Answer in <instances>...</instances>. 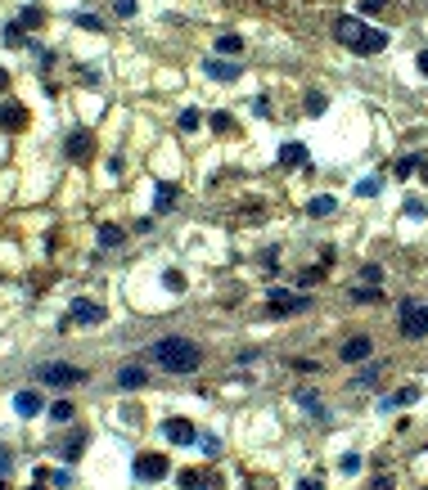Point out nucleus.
<instances>
[{"instance_id":"nucleus-1","label":"nucleus","mask_w":428,"mask_h":490,"mask_svg":"<svg viewBox=\"0 0 428 490\" xmlns=\"http://www.w3.org/2000/svg\"><path fill=\"white\" fill-rule=\"evenodd\" d=\"M149 355H154L158 369L167 373H194L198 364H203V347L189 338H158L154 347H149Z\"/></svg>"},{"instance_id":"nucleus-2","label":"nucleus","mask_w":428,"mask_h":490,"mask_svg":"<svg viewBox=\"0 0 428 490\" xmlns=\"http://www.w3.org/2000/svg\"><path fill=\"white\" fill-rule=\"evenodd\" d=\"M334 36H338L342 50H356V54H383L388 50V32L360 23L356 14H342L338 23H334Z\"/></svg>"},{"instance_id":"nucleus-3","label":"nucleus","mask_w":428,"mask_h":490,"mask_svg":"<svg viewBox=\"0 0 428 490\" xmlns=\"http://www.w3.org/2000/svg\"><path fill=\"white\" fill-rule=\"evenodd\" d=\"M397 315H402V338H411V342L428 338V302H420V297H402Z\"/></svg>"},{"instance_id":"nucleus-4","label":"nucleus","mask_w":428,"mask_h":490,"mask_svg":"<svg viewBox=\"0 0 428 490\" xmlns=\"http://www.w3.org/2000/svg\"><path fill=\"white\" fill-rule=\"evenodd\" d=\"M36 382H45V387H72V382H86V369L77 364H36Z\"/></svg>"},{"instance_id":"nucleus-5","label":"nucleus","mask_w":428,"mask_h":490,"mask_svg":"<svg viewBox=\"0 0 428 490\" xmlns=\"http://www.w3.org/2000/svg\"><path fill=\"white\" fill-rule=\"evenodd\" d=\"M307 297H293L289 288H271L266 293V311H271V320H284V315H293V311H307Z\"/></svg>"},{"instance_id":"nucleus-6","label":"nucleus","mask_w":428,"mask_h":490,"mask_svg":"<svg viewBox=\"0 0 428 490\" xmlns=\"http://www.w3.org/2000/svg\"><path fill=\"white\" fill-rule=\"evenodd\" d=\"M63 153H68L72 162H90V153H95V136H90L86 126L68 131V140H63Z\"/></svg>"},{"instance_id":"nucleus-7","label":"nucleus","mask_w":428,"mask_h":490,"mask_svg":"<svg viewBox=\"0 0 428 490\" xmlns=\"http://www.w3.org/2000/svg\"><path fill=\"white\" fill-rule=\"evenodd\" d=\"M68 320H77V324H104V306L100 302H90V297H72L68 302Z\"/></svg>"},{"instance_id":"nucleus-8","label":"nucleus","mask_w":428,"mask_h":490,"mask_svg":"<svg viewBox=\"0 0 428 490\" xmlns=\"http://www.w3.org/2000/svg\"><path fill=\"white\" fill-rule=\"evenodd\" d=\"M370 351H374V342H370L365 333H356V338H347V342L338 347V355H342L347 364H365V360H370Z\"/></svg>"},{"instance_id":"nucleus-9","label":"nucleus","mask_w":428,"mask_h":490,"mask_svg":"<svg viewBox=\"0 0 428 490\" xmlns=\"http://www.w3.org/2000/svg\"><path fill=\"white\" fill-rule=\"evenodd\" d=\"M136 477L140 482H163L167 477V459L163 455H140L136 459Z\"/></svg>"},{"instance_id":"nucleus-10","label":"nucleus","mask_w":428,"mask_h":490,"mask_svg":"<svg viewBox=\"0 0 428 490\" xmlns=\"http://www.w3.org/2000/svg\"><path fill=\"white\" fill-rule=\"evenodd\" d=\"M163 432H167L171 446H194V441H198V432H194V423H189V418H167Z\"/></svg>"},{"instance_id":"nucleus-11","label":"nucleus","mask_w":428,"mask_h":490,"mask_svg":"<svg viewBox=\"0 0 428 490\" xmlns=\"http://www.w3.org/2000/svg\"><path fill=\"white\" fill-rule=\"evenodd\" d=\"M23 126H27V108L14 104V99H5L0 104V131H23Z\"/></svg>"},{"instance_id":"nucleus-12","label":"nucleus","mask_w":428,"mask_h":490,"mask_svg":"<svg viewBox=\"0 0 428 490\" xmlns=\"http://www.w3.org/2000/svg\"><path fill=\"white\" fill-rule=\"evenodd\" d=\"M280 167H311V162H307V149H302L298 140H284V144H280Z\"/></svg>"},{"instance_id":"nucleus-13","label":"nucleus","mask_w":428,"mask_h":490,"mask_svg":"<svg viewBox=\"0 0 428 490\" xmlns=\"http://www.w3.org/2000/svg\"><path fill=\"white\" fill-rule=\"evenodd\" d=\"M14 409H18L23 418H32V414H41V409H45V396H41V391H18V396H14Z\"/></svg>"},{"instance_id":"nucleus-14","label":"nucleus","mask_w":428,"mask_h":490,"mask_svg":"<svg viewBox=\"0 0 428 490\" xmlns=\"http://www.w3.org/2000/svg\"><path fill=\"white\" fill-rule=\"evenodd\" d=\"M207 76H212V81H239V63H230V59H207Z\"/></svg>"},{"instance_id":"nucleus-15","label":"nucleus","mask_w":428,"mask_h":490,"mask_svg":"<svg viewBox=\"0 0 428 490\" xmlns=\"http://www.w3.org/2000/svg\"><path fill=\"white\" fill-rule=\"evenodd\" d=\"M176 198H180V189L171 185V180H163V185H158V194H154V211H158V216H163V211H171V207H176Z\"/></svg>"},{"instance_id":"nucleus-16","label":"nucleus","mask_w":428,"mask_h":490,"mask_svg":"<svg viewBox=\"0 0 428 490\" xmlns=\"http://www.w3.org/2000/svg\"><path fill=\"white\" fill-rule=\"evenodd\" d=\"M95 238H100V247H122V243H127V229H122V225H100V229H95Z\"/></svg>"},{"instance_id":"nucleus-17","label":"nucleus","mask_w":428,"mask_h":490,"mask_svg":"<svg viewBox=\"0 0 428 490\" xmlns=\"http://www.w3.org/2000/svg\"><path fill=\"white\" fill-rule=\"evenodd\" d=\"M118 382H122V387H127V391H136V387H145V382H149V373L140 369V364H127V369L118 373Z\"/></svg>"},{"instance_id":"nucleus-18","label":"nucleus","mask_w":428,"mask_h":490,"mask_svg":"<svg viewBox=\"0 0 428 490\" xmlns=\"http://www.w3.org/2000/svg\"><path fill=\"white\" fill-rule=\"evenodd\" d=\"M420 400V387H402V391H393V396H383L379 400V409H393V405H415Z\"/></svg>"},{"instance_id":"nucleus-19","label":"nucleus","mask_w":428,"mask_h":490,"mask_svg":"<svg viewBox=\"0 0 428 490\" xmlns=\"http://www.w3.org/2000/svg\"><path fill=\"white\" fill-rule=\"evenodd\" d=\"M334 207H338V203H334L329 194H316V198L307 203V216H316V220H320V216H334Z\"/></svg>"},{"instance_id":"nucleus-20","label":"nucleus","mask_w":428,"mask_h":490,"mask_svg":"<svg viewBox=\"0 0 428 490\" xmlns=\"http://www.w3.org/2000/svg\"><path fill=\"white\" fill-rule=\"evenodd\" d=\"M86 450V432H72V441H63V464H77Z\"/></svg>"},{"instance_id":"nucleus-21","label":"nucleus","mask_w":428,"mask_h":490,"mask_svg":"<svg viewBox=\"0 0 428 490\" xmlns=\"http://www.w3.org/2000/svg\"><path fill=\"white\" fill-rule=\"evenodd\" d=\"M5 45H9V50H27V45H32L23 36V23H5Z\"/></svg>"},{"instance_id":"nucleus-22","label":"nucleus","mask_w":428,"mask_h":490,"mask_svg":"<svg viewBox=\"0 0 428 490\" xmlns=\"http://www.w3.org/2000/svg\"><path fill=\"white\" fill-rule=\"evenodd\" d=\"M239 50H244V36H239V32L216 36V54H239Z\"/></svg>"},{"instance_id":"nucleus-23","label":"nucleus","mask_w":428,"mask_h":490,"mask_svg":"<svg viewBox=\"0 0 428 490\" xmlns=\"http://www.w3.org/2000/svg\"><path fill=\"white\" fill-rule=\"evenodd\" d=\"M50 418H54V423H72V418H77L72 400H54V405H50Z\"/></svg>"},{"instance_id":"nucleus-24","label":"nucleus","mask_w":428,"mask_h":490,"mask_svg":"<svg viewBox=\"0 0 428 490\" xmlns=\"http://www.w3.org/2000/svg\"><path fill=\"white\" fill-rule=\"evenodd\" d=\"M420 162H424V158H415V153H406V158H397V167H393V171H397V176L406 180V176H415V171H420Z\"/></svg>"},{"instance_id":"nucleus-25","label":"nucleus","mask_w":428,"mask_h":490,"mask_svg":"<svg viewBox=\"0 0 428 490\" xmlns=\"http://www.w3.org/2000/svg\"><path fill=\"white\" fill-rule=\"evenodd\" d=\"M351 302H360V306H374V302H383V293H379V288H351Z\"/></svg>"},{"instance_id":"nucleus-26","label":"nucleus","mask_w":428,"mask_h":490,"mask_svg":"<svg viewBox=\"0 0 428 490\" xmlns=\"http://www.w3.org/2000/svg\"><path fill=\"white\" fill-rule=\"evenodd\" d=\"M298 405L307 409V414H316V418H325V405H320L316 396H311V391H298Z\"/></svg>"},{"instance_id":"nucleus-27","label":"nucleus","mask_w":428,"mask_h":490,"mask_svg":"<svg viewBox=\"0 0 428 490\" xmlns=\"http://www.w3.org/2000/svg\"><path fill=\"white\" fill-rule=\"evenodd\" d=\"M72 23H77V27H86V32H104V23H100L95 14H86V9H77V14H72Z\"/></svg>"},{"instance_id":"nucleus-28","label":"nucleus","mask_w":428,"mask_h":490,"mask_svg":"<svg viewBox=\"0 0 428 490\" xmlns=\"http://www.w3.org/2000/svg\"><path fill=\"white\" fill-rule=\"evenodd\" d=\"M163 288H167V293H185V275H180V270H163Z\"/></svg>"},{"instance_id":"nucleus-29","label":"nucleus","mask_w":428,"mask_h":490,"mask_svg":"<svg viewBox=\"0 0 428 490\" xmlns=\"http://www.w3.org/2000/svg\"><path fill=\"white\" fill-rule=\"evenodd\" d=\"M360 464H365V459H360L356 450H351V455H342V459H338V473H347V477H351V473H360Z\"/></svg>"},{"instance_id":"nucleus-30","label":"nucleus","mask_w":428,"mask_h":490,"mask_svg":"<svg viewBox=\"0 0 428 490\" xmlns=\"http://www.w3.org/2000/svg\"><path fill=\"white\" fill-rule=\"evenodd\" d=\"M325 104H329L325 95H320V90H311V95H307V117H320V113H325Z\"/></svg>"},{"instance_id":"nucleus-31","label":"nucleus","mask_w":428,"mask_h":490,"mask_svg":"<svg viewBox=\"0 0 428 490\" xmlns=\"http://www.w3.org/2000/svg\"><path fill=\"white\" fill-rule=\"evenodd\" d=\"M18 23H23V27H41V23H45V14H41V9H32V5H27L23 14H18Z\"/></svg>"},{"instance_id":"nucleus-32","label":"nucleus","mask_w":428,"mask_h":490,"mask_svg":"<svg viewBox=\"0 0 428 490\" xmlns=\"http://www.w3.org/2000/svg\"><path fill=\"white\" fill-rule=\"evenodd\" d=\"M207 126H212V131H235V117H230V113H212Z\"/></svg>"},{"instance_id":"nucleus-33","label":"nucleus","mask_w":428,"mask_h":490,"mask_svg":"<svg viewBox=\"0 0 428 490\" xmlns=\"http://www.w3.org/2000/svg\"><path fill=\"white\" fill-rule=\"evenodd\" d=\"M113 14L118 18H136V0H113Z\"/></svg>"},{"instance_id":"nucleus-34","label":"nucleus","mask_w":428,"mask_h":490,"mask_svg":"<svg viewBox=\"0 0 428 490\" xmlns=\"http://www.w3.org/2000/svg\"><path fill=\"white\" fill-rule=\"evenodd\" d=\"M198 446H203V455H207V459L221 455V441H216V436H198Z\"/></svg>"},{"instance_id":"nucleus-35","label":"nucleus","mask_w":428,"mask_h":490,"mask_svg":"<svg viewBox=\"0 0 428 490\" xmlns=\"http://www.w3.org/2000/svg\"><path fill=\"white\" fill-rule=\"evenodd\" d=\"M203 482H207V477H198V473H180V486H185V490H198Z\"/></svg>"},{"instance_id":"nucleus-36","label":"nucleus","mask_w":428,"mask_h":490,"mask_svg":"<svg viewBox=\"0 0 428 490\" xmlns=\"http://www.w3.org/2000/svg\"><path fill=\"white\" fill-rule=\"evenodd\" d=\"M320 275H325V270H302V275H298V284H302V288H316V284H320Z\"/></svg>"},{"instance_id":"nucleus-37","label":"nucleus","mask_w":428,"mask_h":490,"mask_svg":"<svg viewBox=\"0 0 428 490\" xmlns=\"http://www.w3.org/2000/svg\"><path fill=\"white\" fill-rule=\"evenodd\" d=\"M194 126H198V113L185 108V113H180V131H194Z\"/></svg>"},{"instance_id":"nucleus-38","label":"nucleus","mask_w":428,"mask_h":490,"mask_svg":"<svg viewBox=\"0 0 428 490\" xmlns=\"http://www.w3.org/2000/svg\"><path fill=\"white\" fill-rule=\"evenodd\" d=\"M356 194H360V198H374V194H379V180H360Z\"/></svg>"},{"instance_id":"nucleus-39","label":"nucleus","mask_w":428,"mask_h":490,"mask_svg":"<svg viewBox=\"0 0 428 490\" xmlns=\"http://www.w3.org/2000/svg\"><path fill=\"white\" fill-rule=\"evenodd\" d=\"M406 216H415V220H420V216H428V211H424V203H420V198H406Z\"/></svg>"},{"instance_id":"nucleus-40","label":"nucleus","mask_w":428,"mask_h":490,"mask_svg":"<svg viewBox=\"0 0 428 490\" xmlns=\"http://www.w3.org/2000/svg\"><path fill=\"white\" fill-rule=\"evenodd\" d=\"M374 378H379V369H365V373H360L356 382H351V391H356V387H370V382H374Z\"/></svg>"},{"instance_id":"nucleus-41","label":"nucleus","mask_w":428,"mask_h":490,"mask_svg":"<svg viewBox=\"0 0 428 490\" xmlns=\"http://www.w3.org/2000/svg\"><path fill=\"white\" fill-rule=\"evenodd\" d=\"M383 5H388V0H360V14H379Z\"/></svg>"},{"instance_id":"nucleus-42","label":"nucleus","mask_w":428,"mask_h":490,"mask_svg":"<svg viewBox=\"0 0 428 490\" xmlns=\"http://www.w3.org/2000/svg\"><path fill=\"white\" fill-rule=\"evenodd\" d=\"M298 490H325V482H320V477H302Z\"/></svg>"},{"instance_id":"nucleus-43","label":"nucleus","mask_w":428,"mask_h":490,"mask_svg":"<svg viewBox=\"0 0 428 490\" xmlns=\"http://www.w3.org/2000/svg\"><path fill=\"white\" fill-rule=\"evenodd\" d=\"M9 468H14V464H9V446H0V482H5Z\"/></svg>"},{"instance_id":"nucleus-44","label":"nucleus","mask_w":428,"mask_h":490,"mask_svg":"<svg viewBox=\"0 0 428 490\" xmlns=\"http://www.w3.org/2000/svg\"><path fill=\"white\" fill-rule=\"evenodd\" d=\"M365 490H393V477H374V482H370Z\"/></svg>"},{"instance_id":"nucleus-45","label":"nucleus","mask_w":428,"mask_h":490,"mask_svg":"<svg viewBox=\"0 0 428 490\" xmlns=\"http://www.w3.org/2000/svg\"><path fill=\"white\" fill-rule=\"evenodd\" d=\"M415 68H420V72H424V76H428V50H424V54H420V59H415Z\"/></svg>"},{"instance_id":"nucleus-46","label":"nucleus","mask_w":428,"mask_h":490,"mask_svg":"<svg viewBox=\"0 0 428 490\" xmlns=\"http://www.w3.org/2000/svg\"><path fill=\"white\" fill-rule=\"evenodd\" d=\"M420 180H424V185H428V158L420 162Z\"/></svg>"},{"instance_id":"nucleus-47","label":"nucleus","mask_w":428,"mask_h":490,"mask_svg":"<svg viewBox=\"0 0 428 490\" xmlns=\"http://www.w3.org/2000/svg\"><path fill=\"white\" fill-rule=\"evenodd\" d=\"M0 90H9V72L5 68H0Z\"/></svg>"},{"instance_id":"nucleus-48","label":"nucleus","mask_w":428,"mask_h":490,"mask_svg":"<svg viewBox=\"0 0 428 490\" xmlns=\"http://www.w3.org/2000/svg\"><path fill=\"white\" fill-rule=\"evenodd\" d=\"M27 490H45V486H41V482H36V486H27Z\"/></svg>"},{"instance_id":"nucleus-49","label":"nucleus","mask_w":428,"mask_h":490,"mask_svg":"<svg viewBox=\"0 0 428 490\" xmlns=\"http://www.w3.org/2000/svg\"><path fill=\"white\" fill-rule=\"evenodd\" d=\"M424 490H428V486H424Z\"/></svg>"}]
</instances>
